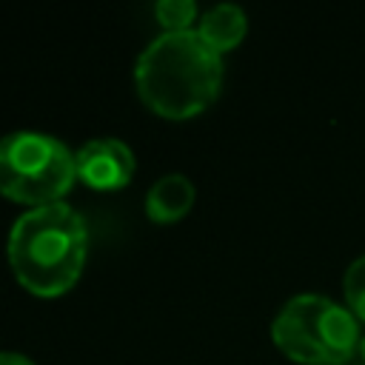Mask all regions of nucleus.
I'll list each match as a JSON object with an SVG mask.
<instances>
[{"mask_svg": "<svg viewBox=\"0 0 365 365\" xmlns=\"http://www.w3.org/2000/svg\"><path fill=\"white\" fill-rule=\"evenodd\" d=\"M217 54H225L231 48H237L248 31V20L245 11L234 3H220L214 9H208L202 14V20L194 29Z\"/></svg>", "mask_w": 365, "mask_h": 365, "instance_id": "obj_7", "label": "nucleus"}, {"mask_svg": "<svg viewBox=\"0 0 365 365\" xmlns=\"http://www.w3.org/2000/svg\"><path fill=\"white\" fill-rule=\"evenodd\" d=\"M134 154L123 140L100 137L74 151L77 180H83L94 191H117L134 177Z\"/></svg>", "mask_w": 365, "mask_h": 365, "instance_id": "obj_5", "label": "nucleus"}, {"mask_svg": "<svg viewBox=\"0 0 365 365\" xmlns=\"http://www.w3.org/2000/svg\"><path fill=\"white\" fill-rule=\"evenodd\" d=\"M88 254L86 220L66 202H51L17 217L9 234V265L34 297H60L83 274Z\"/></svg>", "mask_w": 365, "mask_h": 365, "instance_id": "obj_2", "label": "nucleus"}, {"mask_svg": "<svg viewBox=\"0 0 365 365\" xmlns=\"http://www.w3.org/2000/svg\"><path fill=\"white\" fill-rule=\"evenodd\" d=\"M0 365H34L29 356H23V354H14V351H3L0 354Z\"/></svg>", "mask_w": 365, "mask_h": 365, "instance_id": "obj_10", "label": "nucleus"}, {"mask_svg": "<svg viewBox=\"0 0 365 365\" xmlns=\"http://www.w3.org/2000/svg\"><path fill=\"white\" fill-rule=\"evenodd\" d=\"M194 205V185L182 174H165L160 177L148 194H145V214L151 222L168 225L182 220Z\"/></svg>", "mask_w": 365, "mask_h": 365, "instance_id": "obj_6", "label": "nucleus"}, {"mask_svg": "<svg viewBox=\"0 0 365 365\" xmlns=\"http://www.w3.org/2000/svg\"><path fill=\"white\" fill-rule=\"evenodd\" d=\"M271 339L299 365H348L362 345L359 319L322 294L291 297L271 322Z\"/></svg>", "mask_w": 365, "mask_h": 365, "instance_id": "obj_3", "label": "nucleus"}, {"mask_svg": "<svg viewBox=\"0 0 365 365\" xmlns=\"http://www.w3.org/2000/svg\"><path fill=\"white\" fill-rule=\"evenodd\" d=\"M77 180L74 151L51 134L14 131L0 137V194L23 205L63 202Z\"/></svg>", "mask_w": 365, "mask_h": 365, "instance_id": "obj_4", "label": "nucleus"}, {"mask_svg": "<svg viewBox=\"0 0 365 365\" xmlns=\"http://www.w3.org/2000/svg\"><path fill=\"white\" fill-rule=\"evenodd\" d=\"M342 294H345V308L359 322H365V254L348 265L342 279Z\"/></svg>", "mask_w": 365, "mask_h": 365, "instance_id": "obj_9", "label": "nucleus"}, {"mask_svg": "<svg viewBox=\"0 0 365 365\" xmlns=\"http://www.w3.org/2000/svg\"><path fill=\"white\" fill-rule=\"evenodd\" d=\"M359 359L365 362V336H362V345H359Z\"/></svg>", "mask_w": 365, "mask_h": 365, "instance_id": "obj_11", "label": "nucleus"}, {"mask_svg": "<svg viewBox=\"0 0 365 365\" xmlns=\"http://www.w3.org/2000/svg\"><path fill=\"white\" fill-rule=\"evenodd\" d=\"M154 14L165 31H191V23L197 20V3L194 0H160L154 6Z\"/></svg>", "mask_w": 365, "mask_h": 365, "instance_id": "obj_8", "label": "nucleus"}, {"mask_svg": "<svg viewBox=\"0 0 365 365\" xmlns=\"http://www.w3.org/2000/svg\"><path fill=\"white\" fill-rule=\"evenodd\" d=\"M134 86L154 114L165 120L197 117L222 88V54H217L194 29L165 31L137 57Z\"/></svg>", "mask_w": 365, "mask_h": 365, "instance_id": "obj_1", "label": "nucleus"}]
</instances>
